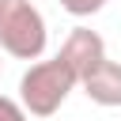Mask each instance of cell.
Returning <instances> with one entry per match:
<instances>
[{
    "label": "cell",
    "mask_w": 121,
    "mask_h": 121,
    "mask_svg": "<svg viewBox=\"0 0 121 121\" xmlns=\"http://www.w3.org/2000/svg\"><path fill=\"white\" fill-rule=\"evenodd\" d=\"M0 76H4V60H0Z\"/></svg>",
    "instance_id": "cell-7"
},
{
    "label": "cell",
    "mask_w": 121,
    "mask_h": 121,
    "mask_svg": "<svg viewBox=\"0 0 121 121\" xmlns=\"http://www.w3.org/2000/svg\"><path fill=\"white\" fill-rule=\"evenodd\" d=\"M30 113L23 110V102L19 98H8V95H0V121H26Z\"/></svg>",
    "instance_id": "cell-6"
},
{
    "label": "cell",
    "mask_w": 121,
    "mask_h": 121,
    "mask_svg": "<svg viewBox=\"0 0 121 121\" xmlns=\"http://www.w3.org/2000/svg\"><path fill=\"white\" fill-rule=\"evenodd\" d=\"M45 42V15L34 8V0H0V53L15 60H38Z\"/></svg>",
    "instance_id": "cell-2"
},
{
    "label": "cell",
    "mask_w": 121,
    "mask_h": 121,
    "mask_svg": "<svg viewBox=\"0 0 121 121\" xmlns=\"http://www.w3.org/2000/svg\"><path fill=\"white\" fill-rule=\"evenodd\" d=\"M57 57L76 72V79H83V76L106 57V42H102L98 30H91V26H76V30L64 38V45H60Z\"/></svg>",
    "instance_id": "cell-3"
},
{
    "label": "cell",
    "mask_w": 121,
    "mask_h": 121,
    "mask_svg": "<svg viewBox=\"0 0 121 121\" xmlns=\"http://www.w3.org/2000/svg\"><path fill=\"white\" fill-rule=\"evenodd\" d=\"M83 95L95 102V106H121V60H110L102 57L83 79H79Z\"/></svg>",
    "instance_id": "cell-4"
},
{
    "label": "cell",
    "mask_w": 121,
    "mask_h": 121,
    "mask_svg": "<svg viewBox=\"0 0 121 121\" xmlns=\"http://www.w3.org/2000/svg\"><path fill=\"white\" fill-rule=\"evenodd\" d=\"M76 87H79V79L60 57L34 60L19 79V102L30 117H53Z\"/></svg>",
    "instance_id": "cell-1"
},
{
    "label": "cell",
    "mask_w": 121,
    "mask_h": 121,
    "mask_svg": "<svg viewBox=\"0 0 121 121\" xmlns=\"http://www.w3.org/2000/svg\"><path fill=\"white\" fill-rule=\"evenodd\" d=\"M110 0H60V8L68 11V15H76V19H87V15H95V11H102Z\"/></svg>",
    "instance_id": "cell-5"
}]
</instances>
